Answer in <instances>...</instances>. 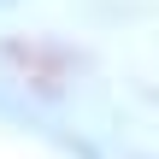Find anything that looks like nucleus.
Listing matches in <instances>:
<instances>
[{"label": "nucleus", "instance_id": "f257e3e1", "mask_svg": "<svg viewBox=\"0 0 159 159\" xmlns=\"http://www.w3.org/2000/svg\"><path fill=\"white\" fill-rule=\"evenodd\" d=\"M0 6H12V0H0Z\"/></svg>", "mask_w": 159, "mask_h": 159}]
</instances>
